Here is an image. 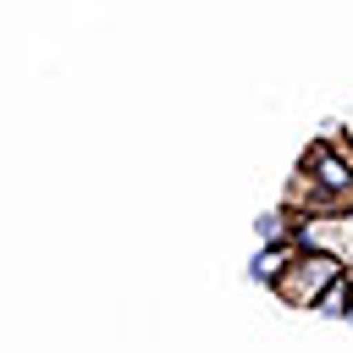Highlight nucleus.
I'll list each match as a JSON object with an SVG mask.
<instances>
[{
  "label": "nucleus",
  "mask_w": 353,
  "mask_h": 353,
  "mask_svg": "<svg viewBox=\"0 0 353 353\" xmlns=\"http://www.w3.org/2000/svg\"><path fill=\"white\" fill-rule=\"evenodd\" d=\"M347 320H353V276H347Z\"/></svg>",
  "instance_id": "5"
},
{
  "label": "nucleus",
  "mask_w": 353,
  "mask_h": 353,
  "mask_svg": "<svg viewBox=\"0 0 353 353\" xmlns=\"http://www.w3.org/2000/svg\"><path fill=\"white\" fill-rule=\"evenodd\" d=\"M303 243L298 237H281V243H259V254L248 259V281H259V287H276V276L292 265V254H298Z\"/></svg>",
  "instance_id": "2"
},
{
  "label": "nucleus",
  "mask_w": 353,
  "mask_h": 353,
  "mask_svg": "<svg viewBox=\"0 0 353 353\" xmlns=\"http://www.w3.org/2000/svg\"><path fill=\"white\" fill-rule=\"evenodd\" d=\"M336 276H347V259H342L336 248H325V243H309V248L292 254V265L276 276L270 292H276L287 309H314V298H320Z\"/></svg>",
  "instance_id": "1"
},
{
  "label": "nucleus",
  "mask_w": 353,
  "mask_h": 353,
  "mask_svg": "<svg viewBox=\"0 0 353 353\" xmlns=\"http://www.w3.org/2000/svg\"><path fill=\"white\" fill-rule=\"evenodd\" d=\"M292 221H298V210H287V204H281V210H265V215L254 221V237H259V243H281Z\"/></svg>",
  "instance_id": "3"
},
{
  "label": "nucleus",
  "mask_w": 353,
  "mask_h": 353,
  "mask_svg": "<svg viewBox=\"0 0 353 353\" xmlns=\"http://www.w3.org/2000/svg\"><path fill=\"white\" fill-rule=\"evenodd\" d=\"M336 132H342V138H347V143H353V121H342V127H336Z\"/></svg>",
  "instance_id": "6"
},
{
  "label": "nucleus",
  "mask_w": 353,
  "mask_h": 353,
  "mask_svg": "<svg viewBox=\"0 0 353 353\" xmlns=\"http://www.w3.org/2000/svg\"><path fill=\"white\" fill-rule=\"evenodd\" d=\"M314 314H325V320H347V276H336V281L314 298Z\"/></svg>",
  "instance_id": "4"
}]
</instances>
